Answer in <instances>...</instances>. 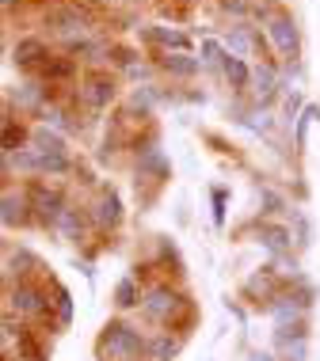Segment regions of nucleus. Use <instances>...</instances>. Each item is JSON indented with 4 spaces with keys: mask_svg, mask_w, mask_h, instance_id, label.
<instances>
[{
    "mask_svg": "<svg viewBox=\"0 0 320 361\" xmlns=\"http://www.w3.org/2000/svg\"><path fill=\"white\" fill-rule=\"evenodd\" d=\"M145 346H149V335H141L126 319H111L100 331V338H95V354L103 361H138L145 354Z\"/></svg>",
    "mask_w": 320,
    "mask_h": 361,
    "instance_id": "nucleus-1",
    "label": "nucleus"
},
{
    "mask_svg": "<svg viewBox=\"0 0 320 361\" xmlns=\"http://www.w3.org/2000/svg\"><path fill=\"white\" fill-rule=\"evenodd\" d=\"M50 305H54L50 293L31 278H19L8 286V308L4 312H16L19 324H46V319H50Z\"/></svg>",
    "mask_w": 320,
    "mask_h": 361,
    "instance_id": "nucleus-2",
    "label": "nucleus"
},
{
    "mask_svg": "<svg viewBox=\"0 0 320 361\" xmlns=\"http://www.w3.org/2000/svg\"><path fill=\"white\" fill-rule=\"evenodd\" d=\"M187 305L191 300L183 297L176 286H168V281H153V286H145V293H141V316L157 327H172Z\"/></svg>",
    "mask_w": 320,
    "mask_h": 361,
    "instance_id": "nucleus-3",
    "label": "nucleus"
},
{
    "mask_svg": "<svg viewBox=\"0 0 320 361\" xmlns=\"http://www.w3.org/2000/svg\"><path fill=\"white\" fill-rule=\"evenodd\" d=\"M114 99H119V76L107 73V69L88 73V76L81 80V87H76V103H81L84 111H92V114L107 111Z\"/></svg>",
    "mask_w": 320,
    "mask_h": 361,
    "instance_id": "nucleus-4",
    "label": "nucleus"
},
{
    "mask_svg": "<svg viewBox=\"0 0 320 361\" xmlns=\"http://www.w3.org/2000/svg\"><path fill=\"white\" fill-rule=\"evenodd\" d=\"M267 38H271V50H275L278 65H294L302 57V31H297V19L290 12H278L267 23Z\"/></svg>",
    "mask_w": 320,
    "mask_h": 361,
    "instance_id": "nucleus-5",
    "label": "nucleus"
},
{
    "mask_svg": "<svg viewBox=\"0 0 320 361\" xmlns=\"http://www.w3.org/2000/svg\"><path fill=\"white\" fill-rule=\"evenodd\" d=\"M27 198H31V209H35V221L42 224V228H54L57 224V217L65 213V194L57 190V187H50L46 179H31L27 183Z\"/></svg>",
    "mask_w": 320,
    "mask_h": 361,
    "instance_id": "nucleus-6",
    "label": "nucleus"
},
{
    "mask_svg": "<svg viewBox=\"0 0 320 361\" xmlns=\"http://www.w3.org/2000/svg\"><path fill=\"white\" fill-rule=\"evenodd\" d=\"M50 103H54V92H50L42 80H23L19 87H8V95H4V106H8V111L38 114V118H42V111H46Z\"/></svg>",
    "mask_w": 320,
    "mask_h": 361,
    "instance_id": "nucleus-7",
    "label": "nucleus"
},
{
    "mask_svg": "<svg viewBox=\"0 0 320 361\" xmlns=\"http://www.w3.org/2000/svg\"><path fill=\"white\" fill-rule=\"evenodd\" d=\"M283 65L278 61H263V65H251V87H248V95H251V106H267L278 99V92H283Z\"/></svg>",
    "mask_w": 320,
    "mask_h": 361,
    "instance_id": "nucleus-8",
    "label": "nucleus"
},
{
    "mask_svg": "<svg viewBox=\"0 0 320 361\" xmlns=\"http://www.w3.org/2000/svg\"><path fill=\"white\" fill-rule=\"evenodd\" d=\"M88 221H92L95 232H114L122 224V202L111 187L95 190V198L88 202Z\"/></svg>",
    "mask_w": 320,
    "mask_h": 361,
    "instance_id": "nucleus-9",
    "label": "nucleus"
},
{
    "mask_svg": "<svg viewBox=\"0 0 320 361\" xmlns=\"http://www.w3.org/2000/svg\"><path fill=\"white\" fill-rule=\"evenodd\" d=\"M141 42H149L157 54H191V35L168 23H149L141 31Z\"/></svg>",
    "mask_w": 320,
    "mask_h": 361,
    "instance_id": "nucleus-10",
    "label": "nucleus"
},
{
    "mask_svg": "<svg viewBox=\"0 0 320 361\" xmlns=\"http://www.w3.org/2000/svg\"><path fill=\"white\" fill-rule=\"evenodd\" d=\"M54 50L46 46V38H38V35H23L19 42L12 46V65L19 73H27V76H35L38 69H42V61L50 57Z\"/></svg>",
    "mask_w": 320,
    "mask_h": 361,
    "instance_id": "nucleus-11",
    "label": "nucleus"
},
{
    "mask_svg": "<svg viewBox=\"0 0 320 361\" xmlns=\"http://www.w3.org/2000/svg\"><path fill=\"white\" fill-rule=\"evenodd\" d=\"M35 221V209H31V198H27V187H12L4 183V228H23V224Z\"/></svg>",
    "mask_w": 320,
    "mask_h": 361,
    "instance_id": "nucleus-12",
    "label": "nucleus"
},
{
    "mask_svg": "<svg viewBox=\"0 0 320 361\" xmlns=\"http://www.w3.org/2000/svg\"><path fill=\"white\" fill-rule=\"evenodd\" d=\"M278 293H283V281H278V274L275 270H256V274H251L248 281H244V297L248 300H256V305H275V297Z\"/></svg>",
    "mask_w": 320,
    "mask_h": 361,
    "instance_id": "nucleus-13",
    "label": "nucleus"
},
{
    "mask_svg": "<svg viewBox=\"0 0 320 361\" xmlns=\"http://www.w3.org/2000/svg\"><path fill=\"white\" fill-rule=\"evenodd\" d=\"M256 38H259V27L251 23V19H244V23H232L221 42H225V50L232 57H251L256 54Z\"/></svg>",
    "mask_w": 320,
    "mask_h": 361,
    "instance_id": "nucleus-14",
    "label": "nucleus"
},
{
    "mask_svg": "<svg viewBox=\"0 0 320 361\" xmlns=\"http://www.w3.org/2000/svg\"><path fill=\"white\" fill-rule=\"evenodd\" d=\"M157 65L168 76H176V80H195V76L206 69L202 57H195V54H157Z\"/></svg>",
    "mask_w": 320,
    "mask_h": 361,
    "instance_id": "nucleus-15",
    "label": "nucleus"
},
{
    "mask_svg": "<svg viewBox=\"0 0 320 361\" xmlns=\"http://www.w3.org/2000/svg\"><path fill=\"white\" fill-rule=\"evenodd\" d=\"M88 209H81V206H65V213L57 217L54 224V232L61 236L65 243H81L84 240V232H88Z\"/></svg>",
    "mask_w": 320,
    "mask_h": 361,
    "instance_id": "nucleus-16",
    "label": "nucleus"
},
{
    "mask_svg": "<svg viewBox=\"0 0 320 361\" xmlns=\"http://www.w3.org/2000/svg\"><path fill=\"white\" fill-rule=\"evenodd\" d=\"M138 175L141 179H149V183H168V175H172V164H168V156H164V149L157 145V149H145L138 152Z\"/></svg>",
    "mask_w": 320,
    "mask_h": 361,
    "instance_id": "nucleus-17",
    "label": "nucleus"
},
{
    "mask_svg": "<svg viewBox=\"0 0 320 361\" xmlns=\"http://www.w3.org/2000/svg\"><path fill=\"white\" fill-rule=\"evenodd\" d=\"M183 338L172 335V327H160L157 335H149V346H145V357L149 361H176L179 357Z\"/></svg>",
    "mask_w": 320,
    "mask_h": 361,
    "instance_id": "nucleus-18",
    "label": "nucleus"
},
{
    "mask_svg": "<svg viewBox=\"0 0 320 361\" xmlns=\"http://www.w3.org/2000/svg\"><path fill=\"white\" fill-rule=\"evenodd\" d=\"M259 243H263V247H267L275 259H286L290 247H294L290 228H286V224H275V221H263V224H259Z\"/></svg>",
    "mask_w": 320,
    "mask_h": 361,
    "instance_id": "nucleus-19",
    "label": "nucleus"
},
{
    "mask_svg": "<svg viewBox=\"0 0 320 361\" xmlns=\"http://www.w3.org/2000/svg\"><path fill=\"white\" fill-rule=\"evenodd\" d=\"M221 76H225V84L232 87V92H248V87H251V65H248V57L225 54V61H221Z\"/></svg>",
    "mask_w": 320,
    "mask_h": 361,
    "instance_id": "nucleus-20",
    "label": "nucleus"
},
{
    "mask_svg": "<svg viewBox=\"0 0 320 361\" xmlns=\"http://www.w3.org/2000/svg\"><path fill=\"white\" fill-rule=\"evenodd\" d=\"M31 145L38 152H46V156H69V145H65V137L57 130H50V126H31Z\"/></svg>",
    "mask_w": 320,
    "mask_h": 361,
    "instance_id": "nucleus-21",
    "label": "nucleus"
},
{
    "mask_svg": "<svg viewBox=\"0 0 320 361\" xmlns=\"http://www.w3.org/2000/svg\"><path fill=\"white\" fill-rule=\"evenodd\" d=\"M23 145H31V130L23 126V118L16 111L4 106V152H19Z\"/></svg>",
    "mask_w": 320,
    "mask_h": 361,
    "instance_id": "nucleus-22",
    "label": "nucleus"
},
{
    "mask_svg": "<svg viewBox=\"0 0 320 361\" xmlns=\"http://www.w3.org/2000/svg\"><path fill=\"white\" fill-rule=\"evenodd\" d=\"M237 126H244V130H251V133H271L275 130V118L263 111V106H237Z\"/></svg>",
    "mask_w": 320,
    "mask_h": 361,
    "instance_id": "nucleus-23",
    "label": "nucleus"
},
{
    "mask_svg": "<svg viewBox=\"0 0 320 361\" xmlns=\"http://www.w3.org/2000/svg\"><path fill=\"white\" fill-rule=\"evenodd\" d=\"M141 293H145V289H138V278L126 274V278L119 281V286H114V308H119V312L141 308Z\"/></svg>",
    "mask_w": 320,
    "mask_h": 361,
    "instance_id": "nucleus-24",
    "label": "nucleus"
},
{
    "mask_svg": "<svg viewBox=\"0 0 320 361\" xmlns=\"http://www.w3.org/2000/svg\"><path fill=\"white\" fill-rule=\"evenodd\" d=\"M225 42H221V38H202V46H198V57H202V65H206V69H221V61H225Z\"/></svg>",
    "mask_w": 320,
    "mask_h": 361,
    "instance_id": "nucleus-25",
    "label": "nucleus"
},
{
    "mask_svg": "<svg viewBox=\"0 0 320 361\" xmlns=\"http://www.w3.org/2000/svg\"><path fill=\"white\" fill-rule=\"evenodd\" d=\"M320 118V106L316 103H309L305 111H302V118L294 122V141H297V149H305V141H309V126H313Z\"/></svg>",
    "mask_w": 320,
    "mask_h": 361,
    "instance_id": "nucleus-26",
    "label": "nucleus"
},
{
    "mask_svg": "<svg viewBox=\"0 0 320 361\" xmlns=\"http://www.w3.org/2000/svg\"><path fill=\"white\" fill-rule=\"evenodd\" d=\"M218 4H221V12L232 16L237 23H244V19L251 16V0H218Z\"/></svg>",
    "mask_w": 320,
    "mask_h": 361,
    "instance_id": "nucleus-27",
    "label": "nucleus"
},
{
    "mask_svg": "<svg viewBox=\"0 0 320 361\" xmlns=\"http://www.w3.org/2000/svg\"><path fill=\"white\" fill-rule=\"evenodd\" d=\"M57 289V286H54ZM54 308H57V327H65L73 319V297L65 289H57V300H54Z\"/></svg>",
    "mask_w": 320,
    "mask_h": 361,
    "instance_id": "nucleus-28",
    "label": "nucleus"
},
{
    "mask_svg": "<svg viewBox=\"0 0 320 361\" xmlns=\"http://www.w3.org/2000/svg\"><path fill=\"white\" fill-rule=\"evenodd\" d=\"M213 224H225V190L221 187H213Z\"/></svg>",
    "mask_w": 320,
    "mask_h": 361,
    "instance_id": "nucleus-29",
    "label": "nucleus"
},
{
    "mask_svg": "<svg viewBox=\"0 0 320 361\" xmlns=\"http://www.w3.org/2000/svg\"><path fill=\"white\" fill-rule=\"evenodd\" d=\"M251 361H278V357L267 354V350H256V354H251Z\"/></svg>",
    "mask_w": 320,
    "mask_h": 361,
    "instance_id": "nucleus-30",
    "label": "nucleus"
},
{
    "mask_svg": "<svg viewBox=\"0 0 320 361\" xmlns=\"http://www.w3.org/2000/svg\"><path fill=\"white\" fill-rule=\"evenodd\" d=\"M16 4H23V0H4V12H12Z\"/></svg>",
    "mask_w": 320,
    "mask_h": 361,
    "instance_id": "nucleus-31",
    "label": "nucleus"
},
{
    "mask_svg": "<svg viewBox=\"0 0 320 361\" xmlns=\"http://www.w3.org/2000/svg\"><path fill=\"white\" fill-rule=\"evenodd\" d=\"M172 4H183V8H191V4H198V0H172Z\"/></svg>",
    "mask_w": 320,
    "mask_h": 361,
    "instance_id": "nucleus-32",
    "label": "nucleus"
},
{
    "mask_svg": "<svg viewBox=\"0 0 320 361\" xmlns=\"http://www.w3.org/2000/svg\"><path fill=\"white\" fill-rule=\"evenodd\" d=\"M61 4H65V0H61Z\"/></svg>",
    "mask_w": 320,
    "mask_h": 361,
    "instance_id": "nucleus-33",
    "label": "nucleus"
}]
</instances>
